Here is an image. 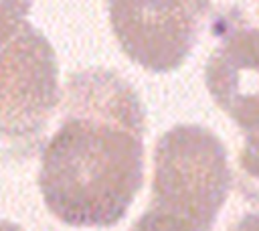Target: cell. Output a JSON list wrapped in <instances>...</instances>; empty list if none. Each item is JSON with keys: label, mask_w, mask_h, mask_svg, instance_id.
<instances>
[{"label": "cell", "mask_w": 259, "mask_h": 231, "mask_svg": "<svg viewBox=\"0 0 259 231\" xmlns=\"http://www.w3.org/2000/svg\"><path fill=\"white\" fill-rule=\"evenodd\" d=\"M61 124L42 150L38 184L49 211L73 227H111L144 178L146 113L119 73H71L61 91Z\"/></svg>", "instance_id": "cell-1"}, {"label": "cell", "mask_w": 259, "mask_h": 231, "mask_svg": "<svg viewBox=\"0 0 259 231\" xmlns=\"http://www.w3.org/2000/svg\"><path fill=\"white\" fill-rule=\"evenodd\" d=\"M231 182L227 148L219 136L198 124H178L156 144L148 209L210 231Z\"/></svg>", "instance_id": "cell-2"}, {"label": "cell", "mask_w": 259, "mask_h": 231, "mask_svg": "<svg viewBox=\"0 0 259 231\" xmlns=\"http://www.w3.org/2000/svg\"><path fill=\"white\" fill-rule=\"evenodd\" d=\"M61 101L57 55L47 36L24 22L0 41V140L32 150Z\"/></svg>", "instance_id": "cell-3"}, {"label": "cell", "mask_w": 259, "mask_h": 231, "mask_svg": "<svg viewBox=\"0 0 259 231\" xmlns=\"http://www.w3.org/2000/svg\"><path fill=\"white\" fill-rule=\"evenodd\" d=\"M212 49L204 83L214 103L245 132H259V0H210Z\"/></svg>", "instance_id": "cell-4"}, {"label": "cell", "mask_w": 259, "mask_h": 231, "mask_svg": "<svg viewBox=\"0 0 259 231\" xmlns=\"http://www.w3.org/2000/svg\"><path fill=\"white\" fill-rule=\"evenodd\" d=\"M210 0H107L109 24L121 51L156 73L178 69L192 53Z\"/></svg>", "instance_id": "cell-5"}, {"label": "cell", "mask_w": 259, "mask_h": 231, "mask_svg": "<svg viewBox=\"0 0 259 231\" xmlns=\"http://www.w3.org/2000/svg\"><path fill=\"white\" fill-rule=\"evenodd\" d=\"M239 188L247 201L259 205V132L245 134L239 152Z\"/></svg>", "instance_id": "cell-6"}, {"label": "cell", "mask_w": 259, "mask_h": 231, "mask_svg": "<svg viewBox=\"0 0 259 231\" xmlns=\"http://www.w3.org/2000/svg\"><path fill=\"white\" fill-rule=\"evenodd\" d=\"M32 8V0H0V41L18 30Z\"/></svg>", "instance_id": "cell-7"}, {"label": "cell", "mask_w": 259, "mask_h": 231, "mask_svg": "<svg viewBox=\"0 0 259 231\" xmlns=\"http://www.w3.org/2000/svg\"><path fill=\"white\" fill-rule=\"evenodd\" d=\"M132 231H196V229L186 225L184 221L148 209L142 215V219L132 227Z\"/></svg>", "instance_id": "cell-8"}, {"label": "cell", "mask_w": 259, "mask_h": 231, "mask_svg": "<svg viewBox=\"0 0 259 231\" xmlns=\"http://www.w3.org/2000/svg\"><path fill=\"white\" fill-rule=\"evenodd\" d=\"M229 231H259V213L243 215L235 225H231Z\"/></svg>", "instance_id": "cell-9"}, {"label": "cell", "mask_w": 259, "mask_h": 231, "mask_svg": "<svg viewBox=\"0 0 259 231\" xmlns=\"http://www.w3.org/2000/svg\"><path fill=\"white\" fill-rule=\"evenodd\" d=\"M0 231H22V229L16 227L14 223H8V221H2L0 219Z\"/></svg>", "instance_id": "cell-10"}]
</instances>
